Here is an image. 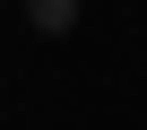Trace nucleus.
I'll return each instance as SVG.
<instances>
[{
	"instance_id": "nucleus-1",
	"label": "nucleus",
	"mask_w": 147,
	"mask_h": 130,
	"mask_svg": "<svg viewBox=\"0 0 147 130\" xmlns=\"http://www.w3.org/2000/svg\"><path fill=\"white\" fill-rule=\"evenodd\" d=\"M26 26L35 35H69L78 26V0H26Z\"/></svg>"
}]
</instances>
